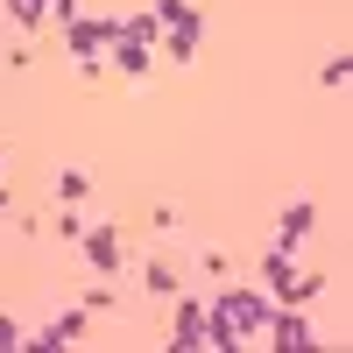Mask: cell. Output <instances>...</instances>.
<instances>
[{"mask_svg":"<svg viewBox=\"0 0 353 353\" xmlns=\"http://www.w3.org/2000/svg\"><path fill=\"white\" fill-rule=\"evenodd\" d=\"M261 325H269V297L248 283H226L212 304H205V346L212 353H241V346H261Z\"/></svg>","mask_w":353,"mask_h":353,"instance_id":"6da1fadb","label":"cell"},{"mask_svg":"<svg viewBox=\"0 0 353 353\" xmlns=\"http://www.w3.org/2000/svg\"><path fill=\"white\" fill-rule=\"evenodd\" d=\"M318 290H325V283L304 276L290 248H269V261H261V297H269V304H311Z\"/></svg>","mask_w":353,"mask_h":353,"instance_id":"7a4b0ae2","label":"cell"},{"mask_svg":"<svg viewBox=\"0 0 353 353\" xmlns=\"http://www.w3.org/2000/svg\"><path fill=\"white\" fill-rule=\"evenodd\" d=\"M261 346H276V353H311V346H325V339L311 332L304 304H269V325H261Z\"/></svg>","mask_w":353,"mask_h":353,"instance_id":"3957f363","label":"cell"},{"mask_svg":"<svg viewBox=\"0 0 353 353\" xmlns=\"http://www.w3.org/2000/svg\"><path fill=\"white\" fill-rule=\"evenodd\" d=\"M78 248H85V261H92V276H106V283L128 269V248H121V233H113V226H85Z\"/></svg>","mask_w":353,"mask_h":353,"instance_id":"277c9868","label":"cell"},{"mask_svg":"<svg viewBox=\"0 0 353 353\" xmlns=\"http://www.w3.org/2000/svg\"><path fill=\"white\" fill-rule=\"evenodd\" d=\"M85 318H92V311H85V304H78V311H57L50 325H36V332H28L21 346H36V353H57V346H71V339L85 332Z\"/></svg>","mask_w":353,"mask_h":353,"instance_id":"5b68a950","label":"cell"},{"mask_svg":"<svg viewBox=\"0 0 353 353\" xmlns=\"http://www.w3.org/2000/svg\"><path fill=\"white\" fill-rule=\"evenodd\" d=\"M170 353H205V304L176 297V325H170Z\"/></svg>","mask_w":353,"mask_h":353,"instance_id":"8992f818","label":"cell"},{"mask_svg":"<svg viewBox=\"0 0 353 353\" xmlns=\"http://www.w3.org/2000/svg\"><path fill=\"white\" fill-rule=\"evenodd\" d=\"M311 226H318V205H311V198H290V205H283V219H276V248L297 254V248L311 241Z\"/></svg>","mask_w":353,"mask_h":353,"instance_id":"52a82bcc","label":"cell"},{"mask_svg":"<svg viewBox=\"0 0 353 353\" xmlns=\"http://www.w3.org/2000/svg\"><path fill=\"white\" fill-rule=\"evenodd\" d=\"M0 8H8L28 36H43V28H50V8H43V0H0Z\"/></svg>","mask_w":353,"mask_h":353,"instance_id":"ba28073f","label":"cell"},{"mask_svg":"<svg viewBox=\"0 0 353 353\" xmlns=\"http://www.w3.org/2000/svg\"><path fill=\"white\" fill-rule=\"evenodd\" d=\"M198 36H205V21H184V28H170V64H191V57H198Z\"/></svg>","mask_w":353,"mask_h":353,"instance_id":"9c48e42d","label":"cell"},{"mask_svg":"<svg viewBox=\"0 0 353 353\" xmlns=\"http://www.w3.org/2000/svg\"><path fill=\"white\" fill-rule=\"evenodd\" d=\"M141 290L149 297H176V269L170 261H141Z\"/></svg>","mask_w":353,"mask_h":353,"instance_id":"30bf717a","label":"cell"},{"mask_svg":"<svg viewBox=\"0 0 353 353\" xmlns=\"http://www.w3.org/2000/svg\"><path fill=\"white\" fill-rule=\"evenodd\" d=\"M149 14H156V28H184V21H205V14L191 8V0H156Z\"/></svg>","mask_w":353,"mask_h":353,"instance_id":"8fae6325","label":"cell"},{"mask_svg":"<svg viewBox=\"0 0 353 353\" xmlns=\"http://www.w3.org/2000/svg\"><path fill=\"white\" fill-rule=\"evenodd\" d=\"M85 191H92V176H85V170H57V198H64V205H78Z\"/></svg>","mask_w":353,"mask_h":353,"instance_id":"7c38bea8","label":"cell"},{"mask_svg":"<svg viewBox=\"0 0 353 353\" xmlns=\"http://www.w3.org/2000/svg\"><path fill=\"white\" fill-rule=\"evenodd\" d=\"M318 78H325V85H332V92H339V85L353 78V57H346V50H339V57H325V71H318Z\"/></svg>","mask_w":353,"mask_h":353,"instance_id":"4fadbf2b","label":"cell"},{"mask_svg":"<svg viewBox=\"0 0 353 353\" xmlns=\"http://www.w3.org/2000/svg\"><path fill=\"white\" fill-rule=\"evenodd\" d=\"M21 339H28V332H21V318L0 311V353H21Z\"/></svg>","mask_w":353,"mask_h":353,"instance_id":"5bb4252c","label":"cell"},{"mask_svg":"<svg viewBox=\"0 0 353 353\" xmlns=\"http://www.w3.org/2000/svg\"><path fill=\"white\" fill-rule=\"evenodd\" d=\"M43 8H50V21H57V28H71V21H78V0H43Z\"/></svg>","mask_w":353,"mask_h":353,"instance_id":"9a60e30c","label":"cell"},{"mask_svg":"<svg viewBox=\"0 0 353 353\" xmlns=\"http://www.w3.org/2000/svg\"><path fill=\"white\" fill-rule=\"evenodd\" d=\"M85 226H92V219H78V212H64V219H57V241H85Z\"/></svg>","mask_w":353,"mask_h":353,"instance_id":"2e32d148","label":"cell"},{"mask_svg":"<svg viewBox=\"0 0 353 353\" xmlns=\"http://www.w3.org/2000/svg\"><path fill=\"white\" fill-rule=\"evenodd\" d=\"M85 311H113V283H92V290H85Z\"/></svg>","mask_w":353,"mask_h":353,"instance_id":"e0dca14e","label":"cell"},{"mask_svg":"<svg viewBox=\"0 0 353 353\" xmlns=\"http://www.w3.org/2000/svg\"><path fill=\"white\" fill-rule=\"evenodd\" d=\"M8 212H14V198H8V184H0V219H8Z\"/></svg>","mask_w":353,"mask_h":353,"instance_id":"ac0fdd59","label":"cell"},{"mask_svg":"<svg viewBox=\"0 0 353 353\" xmlns=\"http://www.w3.org/2000/svg\"><path fill=\"white\" fill-rule=\"evenodd\" d=\"M0 170H8V149H0Z\"/></svg>","mask_w":353,"mask_h":353,"instance_id":"d6986e66","label":"cell"}]
</instances>
